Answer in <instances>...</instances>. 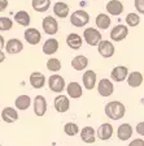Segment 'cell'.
<instances>
[{"instance_id": "7a4b0ae2", "label": "cell", "mask_w": 144, "mask_h": 146, "mask_svg": "<svg viewBox=\"0 0 144 146\" xmlns=\"http://www.w3.org/2000/svg\"><path fill=\"white\" fill-rule=\"evenodd\" d=\"M70 22H72L73 26L75 27H83L90 22V15H88L86 11H75L72 16H70Z\"/></svg>"}, {"instance_id": "cb8c5ba5", "label": "cell", "mask_w": 144, "mask_h": 146, "mask_svg": "<svg viewBox=\"0 0 144 146\" xmlns=\"http://www.w3.org/2000/svg\"><path fill=\"white\" fill-rule=\"evenodd\" d=\"M59 50V40L55 38H49L45 40V43L43 44V52L45 55H52Z\"/></svg>"}, {"instance_id": "30bf717a", "label": "cell", "mask_w": 144, "mask_h": 146, "mask_svg": "<svg viewBox=\"0 0 144 146\" xmlns=\"http://www.w3.org/2000/svg\"><path fill=\"white\" fill-rule=\"evenodd\" d=\"M69 107H70V102L66 95L60 94L55 98V110H56L57 112H60V113L66 112L69 110Z\"/></svg>"}, {"instance_id": "ac0fdd59", "label": "cell", "mask_w": 144, "mask_h": 146, "mask_svg": "<svg viewBox=\"0 0 144 146\" xmlns=\"http://www.w3.org/2000/svg\"><path fill=\"white\" fill-rule=\"evenodd\" d=\"M82 43H83L82 36L78 35L77 33L69 34V35H68V38H66V44L69 46L72 50H79L82 47Z\"/></svg>"}, {"instance_id": "603a6c76", "label": "cell", "mask_w": 144, "mask_h": 146, "mask_svg": "<svg viewBox=\"0 0 144 146\" xmlns=\"http://www.w3.org/2000/svg\"><path fill=\"white\" fill-rule=\"evenodd\" d=\"M69 5L65 3H62V1H59V3H56L53 5V13L57 16V17L60 18H65L68 17V15H69Z\"/></svg>"}, {"instance_id": "6da1fadb", "label": "cell", "mask_w": 144, "mask_h": 146, "mask_svg": "<svg viewBox=\"0 0 144 146\" xmlns=\"http://www.w3.org/2000/svg\"><path fill=\"white\" fill-rule=\"evenodd\" d=\"M126 112V108L121 102L118 100H113V102H109L107 106H105V115L108 116L112 120H120L125 116Z\"/></svg>"}, {"instance_id": "9a60e30c", "label": "cell", "mask_w": 144, "mask_h": 146, "mask_svg": "<svg viewBox=\"0 0 144 146\" xmlns=\"http://www.w3.org/2000/svg\"><path fill=\"white\" fill-rule=\"evenodd\" d=\"M107 11L112 16H120L123 12V4L120 0H110L107 4Z\"/></svg>"}, {"instance_id": "8992f818", "label": "cell", "mask_w": 144, "mask_h": 146, "mask_svg": "<svg viewBox=\"0 0 144 146\" xmlns=\"http://www.w3.org/2000/svg\"><path fill=\"white\" fill-rule=\"evenodd\" d=\"M129 34V29L125 25H117L114 26L110 31V39L114 40V42H121Z\"/></svg>"}, {"instance_id": "8fae6325", "label": "cell", "mask_w": 144, "mask_h": 146, "mask_svg": "<svg viewBox=\"0 0 144 146\" xmlns=\"http://www.w3.org/2000/svg\"><path fill=\"white\" fill-rule=\"evenodd\" d=\"M127 74H129V69L123 65H118V67H114L113 70L110 72V77L113 81L116 82H122L126 80Z\"/></svg>"}, {"instance_id": "4fadbf2b", "label": "cell", "mask_w": 144, "mask_h": 146, "mask_svg": "<svg viewBox=\"0 0 144 146\" xmlns=\"http://www.w3.org/2000/svg\"><path fill=\"white\" fill-rule=\"evenodd\" d=\"M113 136V127L109 123H104L97 129V138L101 141H108Z\"/></svg>"}, {"instance_id": "e575fe53", "label": "cell", "mask_w": 144, "mask_h": 146, "mask_svg": "<svg viewBox=\"0 0 144 146\" xmlns=\"http://www.w3.org/2000/svg\"><path fill=\"white\" fill-rule=\"evenodd\" d=\"M135 8L140 15L144 13V0H135Z\"/></svg>"}, {"instance_id": "44dd1931", "label": "cell", "mask_w": 144, "mask_h": 146, "mask_svg": "<svg viewBox=\"0 0 144 146\" xmlns=\"http://www.w3.org/2000/svg\"><path fill=\"white\" fill-rule=\"evenodd\" d=\"M131 136H132V128H131V125L127 124V123L120 125V128H118V131H117V137L120 138L121 141H127Z\"/></svg>"}, {"instance_id": "4dcf8cb0", "label": "cell", "mask_w": 144, "mask_h": 146, "mask_svg": "<svg viewBox=\"0 0 144 146\" xmlns=\"http://www.w3.org/2000/svg\"><path fill=\"white\" fill-rule=\"evenodd\" d=\"M64 132L68 136H75L79 132V127L77 124H74V123H66L64 125Z\"/></svg>"}, {"instance_id": "8d00e7d4", "label": "cell", "mask_w": 144, "mask_h": 146, "mask_svg": "<svg viewBox=\"0 0 144 146\" xmlns=\"http://www.w3.org/2000/svg\"><path fill=\"white\" fill-rule=\"evenodd\" d=\"M136 131H138V133L140 134V136H143V134H144V123L143 121L138 124V127H136Z\"/></svg>"}, {"instance_id": "ffe728a7", "label": "cell", "mask_w": 144, "mask_h": 146, "mask_svg": "<svg viewBox=\"0 0 144 146\" xmlns=\"http://www.w3.org/2000/svg\"><path fill=\"white\" fill-rule=\"evenodd\" d=\"M81 138L86 143H93L96 141L95 129L92 127H84L81 131Z\"/></svg>"}, {"instance_id": "e0dca14e", "label": "cell", "mask_w": 144, "mask_h": 146, "mask_svg": "<svg viewBox=\"0 0 144 146\" xmlns=\"http://www.w3.org/2000/svg\"><path fill=\"white\" fill-rule=\"evenodd\" d=\"M1 119H3L5 123H14L18 120V112L16 111L13 107H5L1 112Z\"/></svg>"}, {"instance_id": "5b68a950", "label": "cell", "mask_w": 144, "mask_h": 146, "mask_svg": "<svg viewBox=\"0 0 144 146\" xmlns=\"http://www.w3.org/2000/svg\"><path fill=\"white\" fill-rule=\"evenodd\" d=\"M42 26L43 30L47 34H49V35H55L59 31V24H57L56 18L52 17V16H47L45 18H43Z\"/></svg>"}, {"instance_id": "d6a6232c", "label": "cell", "mask_w": 144, "mask_h": 146, "mask_svg": "<svg viewBox=\"0 0 144 146\" xmlns=\"http://www.w3.org/2000/svg\"><path fill=\"white\" fill-rule=\"evenodd\" d=\"M47 69L51 70V72H59L61 69V63L59 59H49L47 61Z\"/></svg>"}, {"instance_id": "60d3db41", "label": "cell", "mask_w": 144, "mask_h": 146, "mask_svg": "<svg viewBox=\"0 0 144 146\" xmlns=\"http://www.w3.org/2000/svg\"><path fill=\"white\" fill-rule=\"evenodd\" d=\"M0 146H1V145H0Z\"/></svg>"}, {"instance_id": "7c38bea8", "label": "cell", "mask_w": 144, "mask_h": 146, "mask_svg": "<svg viewBox=\"0 0 144 146\" xmlns=\"http://www.w3.org/2000/svg\"><path fill=\"white\" fill-rule=\"evenodd\" d=\"M47 111V102L43 95H36L34 99V112L36 116H43Z\"/></svg>"}, {"instance_id": "ab89813d", "label": "cell", "mask_w": 144, "mask_h": 146, "mask_svg": "<svg viewBox=\"0 0 144 146\" xmlns=\"http://www.w3.org/2000/svg\"><path fill=\"white\" fill-rule=\"evenodd\" d=\"M4 47V38L1 35H0V50Z\"/></svg>"}, {"instance_id": "1f68e13d", "label": "cell", "mask_w": 144, "mask_h": 146, "mask_svg": "<svg viewBox=\"0 0 144 146\" xmlns=\"http://www.w3.org/2000/svg\"><path fill=\"white\" fill-rule=\"evenodd\" d=\"M140 21H141L140 17H139L136 13H129V15L126 16V24L131 27L138 26V25L140 24Z\"/></svg>"}, {"instance_id": "d6986e66", "label": "cell", "mask_w": 144, "mask_h": 146, "mask_svg": "<svg viewBox=\"0 0 144 146\" xmlns=\"http://www.w3.org/2000/svg\"><path fill=\"white\" fill-rule=\"evenodd\" d=\"M30 84L34 89H42L45 84V77L40 72H34L30 76Z\"/></svg>"}, {"instance_id": "ba28073f", "label": "cell", "mask_w": 144, "mask_h": 146, "mask_svg": "<svg viewBox=\"0 0 144 146\" xmlns=\"http://www.w3.org/2000/svg\"><path fill=\"white\" fill-rule=\"evenodd\" d=\"M24 36H25V40L33 46L38 44V43L40 42V39H42V34H40L39 30H36L35 27H29V29L25 31Z\"/></svg>"}, {"instance_id": "7402d4cb", "label": "cell", "mask_w": 144, "mask_h": 146, "mask_svg": "<svg viewBox=\"0 0 144 146\" xmlns=\"http://www.w3.org/2000/svg\"><path fill=\"white\" fill-rule=\"evenodd\" d=\"M127 84L131 88H139L143 84V74L140 72H132L130 74H127Z\"/></svg>"}, {"instance_id": "9c48e42d", "label": "cell", "mask_w": 144, "mask_h": 146, "mask_svg": "<svg viewBox=\"0 0 144 146\" xmlns=\"http://www.w3.org/2000/svg\"><path fill=\"white\" fill-rule=\"evenodd\" d=\"M97 48H99V54L103 58H112L114 55V46L109 40H100Z\"/></svg>"}, {"instance_id": "277c9868", "label": "cell", "mask_w": 144, "mask_h": 146, "mask_svg": "<svg viewBox=\"0 0 144 146\" xmlns=\"http://www.w3.org/2000/svg\"><path fill=\"white\" fill-rule=\"evenodd\" d=\"M48 86L53 93H62L65 89V80L60 74H52L48 78Z\"/></svg>"}, {"instance_id": "74e56055", "label": "cell", "mask_w": 144, "mask_h": 146, "mask_svg": "<svg viewBox=\"0 0 144 146\" xmlns=\"http://www.w3.org/2000/svg\"><path fill=\"white\" fill-rule=\"evenodd\" d=\"M7 7H8V0H0V12H3Z\"/></svg>"}, {"instance_id": "2e32d148", "label": "cell", "mask_w": 144, "mask_h": 146, "mask_svg": "<svg viewBox=\"0 0 144 146\" xmlns=\"http://www.w3.org/2000/svg\"><path fill=\"white\" fill-rule=\"evenodd\" d=\"M22 48H24L22 42L20 39H16V38H12L5 43V50L9 54H18L22 51Z\"/></svg>"}, {"instance_id": "f1b7e54d", "label": "cell", "mask_w": 144, "mask_h": 146, "mask_svg": "<svg viewBox=\"0 0 144 146\" xmlns=\"http://www.w3.org/2000/svg\"><path fill=\"white\" fill-rule=\"evenodd\" d=\"M31 5L36 12H45L51 7V0H31Z\"/></svg>"}, {"instance_id": "d4e9b609", "label": "cell", "mask_w": 144, "mask_h": 146, "mask_svg": "<svg viewBox=\"0 0 144 146\" xmlns=\"http://www.w3.org/2000/svg\"><path fill=\"white\" fill-rule=\"evenodd\" d=\"M87 65H88V59L86 56H83V55H78L72 60V67L75 70H83L87 68Z\"/></svg>"}, {"instance_id": "5bb4252c", "label": "cell", "mask_w": 144, "mask_h": 146, "mask_svg": "<svg viewBox=\"0 0 144 146\" xmlns=\"http://www.w3.org/2000/svg\"><path fill=\"white\" fill-rule=\"evenodd\" d=\"M82 81H83V85L87 90H92L96 85V73L93 70H86L83 73Z\"/></svg>"}, {"instance_id": "f35d334b", "label": "cell", "mask_w": 144, "mask_h": 146, "mask_svg": "<svg viewBox=\"0 0 144 146\" xmlns=\"http://www.w3.org/2000/svg\"><path fill=\"white\" fill-rule=\"evenodd\" d=\"M4 59H5V55H4V52L0 50V63H3Z\"/></svg>"}, {"instance_id": "52a82bcc", "label": "cell", "mask_w": 144, "mask_h": 146, "mask_svg": "<svg viewBox=\"0 0 144 146\" xmlns=\"http://www.w3.org/2000/svg\"><path fill=\"white\" fill-rule=\"evenodd\" d=\"M113 90H114V86L112 84L110 80L108 78H103L99 81L97 84V91L101 97H109V95L113 94Z\"/></svg>"}, {"instance_id": "f546056e", "label": "cell", "mask_w": 144, "mask_h": 146, "mask_svg": "<svg viewBox=\"0 0 144 146\" xmlns=\"http://www.w3.org/2000/svg\"><path fill=\"white\" fill-rule=\"evenodd\" d=\"M14 104H16V108L17 110H22V111H25V110H27L29 106L31 104V99H30L29 95H20V97H17Z\"/></svg>"}, {"instance_id": "3957f363", "label": "cell", "mask_w": 144, "mask_h": 146, "mask_svg": "<svg viewBox=\"0 0 144 146\" xmlns=\"http://www.w3.org/2000/svg\"><path fill=\"white\" fill-rule=\"evenodd\" d=\"M83 38L87 42V44L97 46L101 40V33L97 31V29H95V27H87L83 31Z\"/></svg>"}, {"instance_id": "484cf974", "label": "cell", "mask_w": 144, "mask_h": 146, "mask_svg": "<svg viewBox=\"0 0 144 146\" xmlns=\"http://www.w3.org/2000/svg\"><path fill=\"white\" fill-rule=\"evenodd\" d=\"M96 26L99 27V29H101V30H105V29H108L109 26H110V17H109L108 15H105V13H100V15L96 16Z\"/></svg>"}, {"instance_id": "d590c367", "label": "cell", "mask_w": 144, "mask_h": 146, "mask_svg": "<svg viewBox=\"0 0 144 146\" xmlns=\"http://www.w3.org/2000/svg\"><path fill=\"white\" fill-rule=\"evenodd\" d=\"M129 146H144V141L143 140H139V138H138V140L131 141Z\"/></svg>"}, {"instance_id": "4316f807", "label": "cell", "mask_w": 144, "mask_h": 146, "mask_svg": "<svg viewBox=\"0 0 144 146\" xmlns=\"http://www.w3.org/2000/svg\"><path fill=\"white\" fill-rule=\"evenodd\" d=\"M66 91H68L69 97L74 98V99L81 98V95H82V88L78 82H70L69 85H68V88H66Z\"/></svg>"}, {"instance_id": "83f0119b", "label": "cell", "mask_w": 144, "mask_h": 146, "mask_svg": "<svg viewBox=\"0 0 144 146\" xmlns=\"http://www.w3.org/2000/svg\"><path fill=\"white\" fill-rule=\"evenodd\" d=\"M14 21L21 26H29L30 25V15L26 11H18L14 15Z\"/></svg>"}, {"instance_id": "836d02e7", "label": "cell", "mask_w": 144, "mask_h": 146, "mask_svg": "<svg viewBox=\"0 0 144 146\" xmlns=\"http://www.w3.org/2000/svg\"><path fill=\"white\" fill-rule=\"evenodd\" d=\"M13 27V21L8 17H0V31H8Z\"/></svg>"}]
</instances>
